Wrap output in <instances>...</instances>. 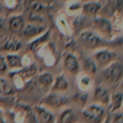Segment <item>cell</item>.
Segmentation results:
<instances>
[{
    "mask_svg": "<svg viewBox=\"0 0 123 123\" xmlns=\"http://www.w3.org/2000/svg\"><path fill=\"white\" fill-rule=\"evenodd\" d=\"M5 60H6L7 68H10V69H21L22 68V65H21V57L17 55L16 53H9L5 57Z\"/></svg>",
    "mask_w": 123,
    "mask_h": 123,
    "instance_id": "44dd1931",
    "label": "cell"
},
{
    "mask_svg": "<svg viewBox=\"0 0 123 123\" xmlns=\"http://www.w3.org/2000/svg\"><path fill=\"white\" fill-rule=\"evenodd\" d=\"M33 112H35V116L37 118L38 122H42V123H53L55 122V117L52 112H49L47 108H44L43 106H35L33 107Z\"/></svg>",
    "mask_w": 123,
    "mask_h": 123,
    "instance_id": "30bf717a",
    "label": "cell"
},
{
    "mask_svg": "<svg viewBox=\"0 0 123 123\" xmlns=\"http://www.w3.org/2000/svg\"><path fill=\"white\" fill-rule=\"evenodd\" d=\"M32 1H35V0H32Z\"/></svg>",
    "mask_w": 123,
    "mask_h": 123,
    "instance_id": "1f68e13d",
    "label": "cell"
},
{
    "mask_svg": "<svg viewBox=\"0 0 123 123\" xmlns=\"http://www.w3.org/2000/svg\"><path fill=\"white\" fill-rule=\"evenodd\" d=\"M21 48V41L16 37H10L7 39H5V42L3 43V46L0 47L1 52H7V53H16Z\"/></svg>",
    "mask_w": 123,
    "mask_h": 123,
    "instance_id": "4fadbf2b",
    "label": "cell"
},
{
    "mask_svg": "<svg viewBox=\"0 0 123 123\" xmlns=\"http://www.w3.org/2000/svg\"><path fill=\"white\" fill-rule=\"evenodd\" d=\"M25 26V20L21 15H15L11 16L9 20V30L11 31L12 33H17L20 32Z\"/></svg>",
    "mask_w": 123,
    "mask_h": 123,
    "instance_id": "e0dca14e",
    "label": "cell"
},
{
    "mask_svg": "<svg viewBox=\"0 0 123 123\" xmlns=\"http://www.w3.org/2000/svg\"><path fill=\"white\" fill-rule=\"evenodd\" d=\"M7 64H6V60H5V57H3L0 54V74H5L7 71Z\"/></svg>",
    "mask_w": 123,
    "mask_h": 123,
    "instance_id": "f1b7e54d",
    "label": "cell"
},
{
    "mask_svg": "<svg viewBox=\"0 0 123 123\" xmlns=\"http://www.w3.org/2000/svg\"><path fill=\"white\" fill-rule=\"evenodd\" d=\"M76 86L79 89V91L81 92H89L92 86H94V80H92L91 75L86 74V73H78L76 74Z\"/></svg>",
    "mask_w": 123,
    "mask_h": 123,
    "instance_id": "ba28073f",
    "label": "cell"
},
{
    "mask_svg": "<svg viewBox=\"0 0 123 123\" xmlns=\"http://www.w3.org/2000/svg\"><path fill=\"white\" fill-rule=\"evenodd\" d=\"M78 115L74 112L73 108H65L59 116V122L60 123H73V122H78Z\"/></svg>",
    "mask_w": 123,
    "mask_h": 123,
    "instance_id": "ffe728a7",
    "label": "cell"
},
{
    "mask_svg": "<svg viewBox=\"0 0 123 123\" xmlns=\"http://www.w3.org/2000/svg\"><path fill=\"white\" fill-rule=\"evenodd\" d=\"M104 116H105V110L98 104L89 105L81 112V117L86 122H100L102 121Z\"/></svg>",
    "mask_w": 123,
    "mask_h": 123,
    "instance_id": "7a4b0ae2",
    "label": "cell"
},
{
    "mask_svg": "<svg viewBox=\"0 0 123 123\" xmlns=\"http://www.w3.org/2000/svg\"><path fill=\"white\" fill-rule=\"evenodd\" d=\"M78 39L86 49H95L104 46V39L97 33H95L94 31H89V30L81 31Z\"/></svg>",
    "mask_w": 123,
    "mask_h": 123,
    "instance_id": "6da1fadb",
    "label": "cell"
},
{
    "mask_svg": "<svg viewBox=\"0 0 123 123\" xmlns=\"http://www.w3.org/2000/svg\"><path fill=\"white\" fill-rule=\"evenodd\" d=\"M3 10H4V5L1 4V1H0V15L3 14Z\"/></svg>",
    "mask_w": 123,
    "mask_h": 123,
    "instance_id": "f546056e",
    "label": "cell"
},
{
    "mask_svg": "<svg viewBox=\"0 0 123 123\" xmlns=\"http://www.w3.org/2000/svg\"><path fill=\"white\" fill-rule=\"evenodd\" d=\"M87 98H89L87 92H81V91H80V94H78V95L74 96V101L76 102L79 106H81V107H84V106L86 105Z\"/></svg>",
    "mask_w": 123,
    "mask_h": 123,
    "instance_id": "d4e9b609",
    "label": "cell"
},
{
    "mask_svg": "<svg viewBox=\"0 0 123 123\" xmlns=\"http://www.w3.org/2000/svg\"><path fill=\"white\" fill-rule=\"evenodd\" d=\"M52 91L53 92H65L69 90V83L67 81L64 75H58L54 80H53V84H52Z\"/></svg>",
    "mask_w": 123,
    "mask_h": 123,
    "instance_id": "2e32d148",
    "label": "cell"
},
{
    "mask_svg": "<svg viewBox=\"0 0 123 123\" xmlns=\"http://www.w3.org/2000/svg\"><path fill=\"white\" fill-rule=\"evenodd\" d=\"M110 100H111V94H110L108 89H106L102 85H98L94 89V101H95V104L108 105Z\"/></svg>",
    "mask_w": 123,
    "mask_h": 123,
    "instance_id": "9c48e42d",
    "label": "cell"
},
{
    "mask_svg": "<svg viewBox=\"0 0 123 123\" xmlns=\"http://www.w3.org/2000/svg\"><path fill=\"white\" fill-rule=\"evenodd\" d=\"M22 31H24V37L27 39H31L33 37L39 36L41 33H43L46 31V27L43 25L39 26L37 24H28L27 26H24Z\"/></svg>",
    "mask_w": 123,
    "mask_h": 123,
    "instance_id": "7c38bea8",
    "label": "cell"
},
{
    "mask_svg": "<svg viewBox=\"0 0 123 123\" xmlns=\"http://www.w3.org/2000/svg\"><path fill=\"white\" fill-rule=\"evenodd\" d=\"M92 59L96 62L97 67L106 68L108 64H111L113 60L117 59V53L113 52V50H111V49H107V48L98 49L92 54Z\"/></svg>",
    "mask_w": 123,
    "mask_h": 123,
    "instance_id": "3957f363",
    "label": "cell"
},
{
    "mask_svg": "<svg viewBox=\"0 0 123 123\" xmlns=\"http://www.w3.org/2000/svg\"><path fill=\"white\" fill-rule=\"evenodd\" d=\"M12 83H14V85H15V87L16 89H24V86H25V84H26V80L20 75L18 73H16V74H14L12 75Z\"/></svg>",
    "mask_w": 123,
    "mask_h": 123,
    "instance_id": "cb8c5ba5",
    "label": "cell"
},
{
    "mask_svg": "<svg viewBox=\"0 0 123 123\" xmlns=\"http://www.w3.org/2000/svg\"><path fill=\"white\" fill-rule=\"evenodd\" d=\"M106 78L110 83L115 84L118 83L122 79L123 75V65H122V62H118L117 59L113 60L111 64H108L106 67Z\"/></svg>",
    "mask_w": 123,
    "mask_h": 123,
    "instance_id": "277c9868",
    "label": "cell"
},
{
    "mask_svg": "<svg viewBox=\"0 0 123 123\" xmlns=\"http://www.w3.org/2000/svg\"><path fill=\"white\" fill-rule=\"evenodd\" d=\"M21 65L22 68H27L30 65H32V57L30 54H25L21 57Z\"/></svg>",
    "mask_w": 123,
    "mask_h": 123,
    "instance_id": "83f0119b",
    "label": "cell"
},
{
    "mask_svg": "<svg viewBox=\"0 0 123 123\" xmlns=\"http://www.w3.org/2000/svg\"><path fill=\"white\" fill-rule=\"evenodd\" d=\"M92 27H94L101 36L111 37L113 33V27H112L111 20L106 17H95L92 20Z\"/></svg>",
    "mask_w": 123,
    "mask_h": 123,
    "instance_id": "5b68a950",
    "label": "cell"
},
{
    "mask_svg": "<svg viewBox=\"0 0 123 123\" xmlns=\"http://www.w3.org/2000/svg\"><path fill=\"white\" fill-rule=\"evenodd\" d=\"M0 94H10V85L4 78H0Z\"/></svg>",
    "mask_w": 123,
    "mask_h": 123,
    "instance_id": "484cf974",
    "label": "cell"
},
{
    "mask_svg": "<svg viewBox=\"0 0 123 123\" xmlns=\"http://www.w3.org/2000/svg\"><path fill=\"white\" fill-rule=\"evenodd\" d=\"M55 25L62 35H64L67 37H69L71 35V27L69 24V20L65 15H58L55 17Z\"/></svg>",
    "mask_w": 123,
    "mask_h": 123,
    "instance_id": "5bb4252c",
    "label": "cell"
},
{
    "mask_svg": "<svg viewBox=\"0 0 123 123\" xmlns=\"http://www.w3.org/2000/svg\"><path fill=\"white\" fill-rule=\"evenodd\" d=\"M101 4L98 1H87L81 5V12L87 16H97L101 11Z\"/></svg>",
    "mask_w": 123,
    "mask_h": 123,
    "instance_id": "9a60e30c",
    "label": "cell"
},
{
    "mask_svg": "<svg viewBox=\"0 0 123 123\" xmlns=\"http://www.w3.org/2000/svg\"><path fill=\"white\" fill-rule=\"evenodd\" d=\"M69 102V98L65 97V96H62L60 92H50L48 94L44 100H43V104L47 105L48 107H52L54 110H58V108H62L63 106H65Z\"/></svg>",
    "mask_w": 123,
    "mask_h": 123,
    "instance_id": "8992f818",
    "label": "cell"
},
{
    "mask_svg": "<svg viewBox=\"0 0 123 123\" xmlns=\"http://www.w3.org/2000/svg\"><path fill=\"white\" fill-rule=\"evenodd\" d=\"M3 22H4V20H3V17H0V28L3 27Z\"/></svg>",
    "mask_w": 123,
    "mask_h": 123,
    "instance_id": "4dcf8cb0",
    "label": "cell"
},
{
    "mask_svg": "<svg viewBox=\"0 0 123 123\" xmlns=\"http://www.w3.org/2000/svg\"><path fill=\"white\" fill-rule=\"evenodd\" d=\"M111 105V111H118L122 107V92H115L113 96H111L110 104Z\"/></svg>",
    "mask_w": 123,
    "mask_h": 123,
    "instance_id": "7402d4cb",
    "label": "cell"
},
{
    "mask_svg": "<svg viewBox=\"0 0 123 123\" xmlns=\"http://www.w3.org/2000/svg\"><path fill=\"white\" fill-rule=\"evenodd\" d=\"M1 1H3V0H1Z\"/></svg>",
    "mask_w": 123,
    "mask_h": 123,
    "instance_id": "d6a6232c",
    "label": "cell"
},
{
    "mask_svg": "<svg viewBox=\"0 0 123 123\" xmlns=\"http://www.w3.org/2000/svg\"><path fill=\"white\" fill-rule=\"evenodd\" d=\"M53 80H54V78H53L52 73H49V71H42V73H39L38 76H37L38 84L43 90H48L52 86Z\"/></svg>",
    "mask_w": 123,
    "mask_h": 123,
    "instance_id": "ac0fdd59",
    "label": "cell"
},
{
    "mask_svg": "<svg viewBox=\"0 0 123 123\" xmlns=\"http://www.w3.org/2000/svg\"><path fill=\"white\" fill-rule=\"evenodd\" d=\"M49 38H50V32L49 31H44L43 33H41L39 36H37L36 39L31 41V42L28 43V50H31V52H37L42 46L47 44Z\"/></svg>",
    "mask_w": 123,
    "mask_h": 123,
    "instance_id": "8fae6325",
    "label": "cell"
},
{
    "mask_svg": "<svg viewBox=\"0 0 123 123\" xmlns=\"http://www.w3.org/2000/svg\"><path fill=\"white\" fill-rule=\"evenodd\" d=\"M81 12V4L79 3H69L67 5V14L70 16H78Z\"/></svg>",
    "mask_w": 123,
    "mask_h": 123,
    "instance_id": "603a6c76",
    "label": "cell"
},
{
    "mask_svg": "<svg viewBox=\"0 0 123 123\" xmlns=\"http://www.w3.org/2000/svg\"><path fill=\"white\" fill-rule=\"evenodd\" d=\"M63 68L69 74L76 75L80 71V62H79L78 57L70 52L65 53L63 57Z\"/></svg>",
    "mask_w": 123,
    "mask_h": 123,
    "instance_id": "52a82bcc",
    "label": "cell"
},
{
    "mask_svg": "<svg viewBox=\"0 0 123 123\" xmlns=\"http://www.w3.org/2000/svg\"><path fill=\"white\" fill-rule=\"evenodd\" d=\"M3 5L7 9V10H15L18 4H20V0H3Z\"/></svg>",
    "mask_w": 123,
    "mask_h": 123,
    "instance_id": "4316f807",
    "label": "cell"
},
{
    "mask_svg": "<svg viewBox=\"0 0 123 123\" xmlns=\"http://www.w3.org/2000/svg\"><path fill=\"white\" fill-rule=\"evenodd\" d=\"M83 69L84 73L89 74V75H95L97 74V70H98V67L96 64V62L92 59V58H84L83 60V64L80 67Z\"/></svg>",
    "mask_w": 123,
    "mask_h": 123,
    "instance_id": "d6986e66",
    "label": "cell"
}]
</instances>
